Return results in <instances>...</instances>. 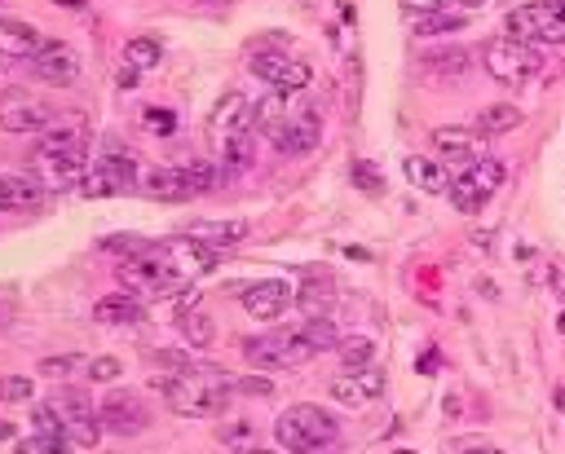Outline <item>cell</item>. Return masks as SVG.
Returning <instances> with one entry per match:
<instances>
[{"label":"cell","instance_id":"obj_1","mask_svg":"<svg viewBox=\"0 0 565 454\" xmlns=\"http://www.w3.org/2000/svg\"><path fill=\"white\" fill-rule=\"evenodd\" d=\"M252 128H256V106L243 93H225L207 119V141L221 176L252 167Z\"/></svg>","mask_w":565,"mask_h":454},{"label":"cell","instance_id":"obj_2","mask_svg":"<svg viewBox=\"0 0 565 454\" xmlns=\"http://www.w3.org/2000/svg\"><path fill=\"white\" fill-rule=\"evenodd\" d=\"M35 172H40L35 181L44 190L84 185V176H88V132H84V123H53L49 132H40Z\"/></svg>","mask_w":565,"mask_h":454},{"label":"cell","instance_id":"obj_3","mask_svg":"<svg viewBox=\"0 0 565 454\" xmlns=\"http://www.w3.org/2000/svg\"><path fill=\"white\" fill-rule=\"evenodd\" d=\"M159 388H163V397H168V406L177 414H185V419H216L230 406L238 383L225 370H216V366H181Z\"/></svg>","mask_w":565,"mask_h":454},{"label":"cell","instance_id":"obj_4","mask_svg":"<svg viewBox=\"0 0 565 454\" xmlns=\"http://www.w3.org/2000/svg\"><path fill=\"white\" fill-rule=\"evenodd\" d=\"M119 282L128 295L137 300H163V295H177L181 287H190V278L168 260V247L163 242H150L141 256H128L119 260Z\"/></svg>","mask_w":565,"mask_h":454},{"label":"cell","instance_id":"obj_5","mask_svg":"<svg viewBox=\"0 0 565 454\" xmlns=\"http://www.w3.org/2000/svg\"><path fill=\"white\" fill-rule=\"evenodd\" d=\"M274 436H278V445L291 450V454H318L322 445H331V441L340 436V423H335L322 406L300 401V406H287V410L278 414Z\"/></svg>","mask_w":565,"mask_h":454},{"label":"cell","instance_id":"obj_6","mask_svg":"<svg viewBox=\"0 0 565 454\" xmlns=\"http://www.w3.org/2000/svg\"><path fill=\"white\" fill-rule=\"evenodd\" d=\"M216 163H172V167H154L141 176V190L150 198H163V203H181V198H194L203 190L216 185Z\"/></svg>","mask_w":565,"mask_h":454},{"label":"cell","instance_id":"obj_7","mask_svg":"<svg viewBox=\"0 0 565 454\" xmlns=\"http://www.w3.org/2000/svg\"><path fill=\"white\" fill-rule=\"evenodd\" d=\"M503 35H512L521 44H565V4H556V0L521 4L503 18Z\"/></svg>","mask_w":565,"mask_h":454},{"label":"cell","instance_id":"obj_8","mask_svg":"<svg viewBox=\"0 0 565 454\" xmlns=\"http://www.w3.org/2000/svg\"><path fill=\"white\" fill-rule=\"evenodd\" d=\"M539 66H543V57H539L534 44H521V40H512V35H499V40L486 44V75L499 79L503 88L525 84Z\"/></svg>","mask_w":565,"mask_h":454},{"label":"cell","instance_id":"obj_9","mask_svg":"<svg viewBox=\"0 0 565 454\" xmlns=\"http://www.w3.org/2000/svg\"><path fill=\"white\" fill-rule=\"evenodd\" d=\"M243 353L256 366H300L305 357H313V344L305 335V326H278L269 335H256L243 344Z\"/></svg>","mask_w":565,"mask_h":454},{"label":"cell","instance_id":"obj_10","mask_svg":"<svg viewBox=\"0 0 565 454\" xmlns=\"http://www.w3.org/2000/svg\"><path fill=\"white\" fill-rule=\"evenodd\" d=\"M141 185V172H137V159L128 154V150H106L93 167H88V176H84V194L88 198H110V194H128V190H137Z\"/></svg>","mask_w":565,"mask_h":454},{"label":"cell","instance_id":"obj_11","mask_svg":"<svg viewBox=\"0 0 565 454\" xmlns=\"http://www.w3.org/2000/svg\"><path fill=\"white\" fill-rule=\"evenodd\" d=\"M503 185V163L499 159H477V163H468V167H459L455 176H450V203L459 207V212H477V207H486V198L494 194Z\"/></svg>","mask_w":565,"mask_h":454},{"label":"cell","instance_id":"obj_12","mask_svg":"<svg viewBox=\"0 0 565 454\" xmlns=\"http://www.w3.org/2000/svg\"><path fill=\"white\" fill-rule=\"evenodd\" d=\"M0 128L4 132H49L53 128V110L31 97L26 88H0Z\"/></svg>","mask_w":565,"mask_h":454},{"label":"cell","instance_id":"obj_13","mask_svg":"<svg viewBox=\"0 0 565 454\" xmlns=\"http://www.w3.org/2000/svg\"><path fill=\"white\" fill-rule=\"evenodd\" d=\"M252 75L265 79V84L278 88V93H296V88H305V84L313 79L309 62H300V57H291V53H282V48H256V53H252Z\"/></svg>","mask_w":565,"mask_h":454},{"label":"cell","instance_id":"obj_14","mask_svg":"<svg viewBox=\"0 0 565 454\" xmlns=\"http://www.w3.org/2000/svg\"><path fill=\"white\" fill-rule=\"evenodd\" d=\"M269 137H274V150L278 154H309L318 145V137H322V119L309 106H291V115Z\"/></svg>","mask_w":565,"mask_h":454},{"label":"cell","instance_id":"obj_15","mask_svg":"<svg viewBox=\"0 0 565 454\" xmlns=\"http://www.w3.org/2000/svg\"><path fill=\"white\" fill-rule=\"evenodd\" d=\"M97 419H102V428H110L119 436H137L146 428V406L128 388H106V397L97 406Z\"/></svg>","mask_w":565,"mask_h":454},{"label":"cell","instance_id":"obj_16","mask_svg":"<svg viewBox=\"0 0 565 454\" xmlns=\"http://www.w3.org/2000/svg\"><path fill=\"white\" fill-rule=\"evenodd\" d=\"M49 406H53L57 419H62V436H66V445H97V436H102V419H93V410H88V401H84L79 392H62V397H53Z\"/></svg>","mask_w":565,"mask_h":454},{"label":"cell","instance_id":"obj_17","mask_svg":"<svg viewBox=\"0 0 565 454\" xmlns=\"http://www.w3.org/2000/svg\"><path fill=\"white\" fill-rule=\"evenodd\" d=\"M31 75L40 79V84H53V88H66V84H75L79 79V57L66 48V44H44L35 57H31Z\"/></svg>","mask_w":565,"mask_h":454},{"label":"cell","instance_id":"obj_18","mask_svg":"<svg viewBox=\"0 0 565 454\" xmlns=\"http://www.w3.org/2000/svg\"><path fill=\"white\" fill-rule=\"evenodd\" d=\"M296 295H291V287L282 282V278H269V282H252L247 291H243V309L252 313V317H260V322H274L287 304H291Z\"/></svg>","mask_w":565,"mask_h":454},{"label":"cell","instance_id":"obj_19","mask_svg":"<svg viewBox=\"0 0 565 454\" xmlns=\"http://www.w3.org/2000/svg\"><path fill=\"white\" fill-rule=\"evenodd\" d=\"M49 190L35 176H18V172H0V212H35L44 207Z\"/></svg>","mask_w":565,"mask_h":454},{"label":"cell","instance_id":"obj_20","mask_svg":"<svg viewBox=\"0 0 565 454\" xmlns=\"http://www.w3.org/2000/svg\"><path fill=\"white\" fill-rule=\"evenodd\" d=\"M384 392V375L380 370H344L331 379V397L344 401V406H362V401H375Z\"/></svg>","mask_w":565,"mask_h":454},{"label":"cell","instance_id":"obj_21","mask_svg":"<svg viewBox=\"0 0 565 454\" xmlns=\"http://www.w3.org/2000/svg\"><path fill=\"white\" fill-rule=\"evenodd\" d=\"M433 145H437V154L450 163V176H455L459 167H468V163L481 159V154H477V137H472L468 128H437V132H433Z\"/></svg>","mask_w":565,"mask_h":454},{"label":"cell","instance_id":"obj_22","mask_svg":"<svg viewBox=\"0 0 565 454\" xmlns=\"http://www.w3.org/2000/svg\"><path fill=\"white\" fill-rule=\"evenodd\" d=\"M49 40H40V31L35 26H26V22H18V18H4L0 22V57H35L40 48H44Z\"/></svg>","mask_w":565,"mask_h":454},{"label":"cell","instance_id":"obj_23","mask_svg":"<svg viewBox=\"0 0 565 454\" xmlns=\"http://www.w3.org/2000/svg\"><path fill=\"white\" fill-rule=\"evenodd\" d=\"M247 234V225L243 220H194L190 229H185V238H194V242H207V247H225V242H238Z\"/></svg>","mask_w":565,"mask_h":454},{"label":"cell","instance_id":"obj_24","mask_svg":"<svg viewBox=\"0 0 565 454\" xmlns=\"http://www.w3.org/2000/svg\"><path fill=\"white\" fill-rule=\"evenodd\" d=\"M402 172H406V181H411V185H419V190H428V194H446V190H450L446 167H437V163H433V159H424V154H411V159L402 163Z\"/></svg>","mask_w":565,"mask_h":454},{"label":"cell","instance_id":"obj_25","mask_svg":"<svg viewBox=\"0 0 565 454\" xmlns=\"http://www.w3.org/2000/svg\"><path fill=\"white\" fill-rule=\"evenodd\" d=\"M296 304H300V313H305V317H331L335 287H331L327 278H313V282H305V287L296 291Z\"/></svg>","mask_w":565,"mask_h":454},{"label":"cell","instance_id":"obj_26","mask_svg":"<svg viewBox=\"0 0 565 454\" xmlns=\"http://www.w3.org/2000/svg\"><path fill=\"white\" fill-rule=\"evenodd\" d=\"M93 317L97 322H137L141 317V300L137 295H106V300H97V309H93Z\"/></svg>","mask_w":565,"mask_h":454},{"label":"cell","instance_id":"obj_27","mask_svg":"<svg viewBox=\"0 0 565 454\" xmlns=\"http://www.w3.org/2000/svg\"><path fill=\"white\" fill-rule=\"evenodd\" d=\"M521 123V110L516 106H486L481 115H477V128L490 137V132H508V128H516Z\"/></svg>","mask_w":565,"mask_h":454},{"label":"cell","instance_id":"obj_28","mask_svg":"<svg viewBox=\"0 0 565 454\" xmlns=\"http://www.w3.org/2000/svg\"><path fill=\"white\" fill-rule=\"evenodd\" d=\"M124 57H128L132 71H150V66L159 62V40H154V35H137V40H128Z\"/></svg>","mask_w":565,"mask_h":454},{"label":"cell","instance_id":"obj_29","mask_svg":"<svg viewBox=\"0 0 565 454\" xmlns=\"http://www.w3.org/2000/svg\"><path fill=\"white\" fill-rule=\"evenodd\" d=\"M181 331H185V339H190V344H199V348H207V344H212V335H216V326H212V317H207L203 309H190V313L181 317Z\"/></svg>","mask_w":565,"mask_h":454},{"label":"cell","instance_id":"obj_30","mask_svg":"<svg viewBox=\"0 0 565 454\" xmlns=\"http://www.w3.org/2000/svg\"><path fill=\"white\" fill-rule=\"evenodd\" d=\"M371 353H375V344L362 339V335L340 339V361H344V370H366V366H371Z\"/></svg>","mask_w":565,"mask_h":454},{"label":"cell","instance_id":"obj_31","mask_svg":"<svg viewBox=\"0 0 565 454\" xmlns=\"http://www.w3.org/2000/svg\"><path fill=\"white\" fill-rule=\"evenodd\" d=\"M468 18L463 13H415V35H437V31H459Z\"/></svg>","mask_w":565,"mask_h":454},{"label":"cell","instance_id":"obj_32","mask_svg":"<svg viewBox=\"0 0 565 454\" xmlns=\"http://www.w3.org/2000/svg\"><path fill=\"white\" fill-rule=\"evenodd\" d=\"M411 13H455V4H463V9H477V4H486V0H402Z\"/></svg>","mask_w":565,"mask_h":454},{"label":"cell","instance_id":"obj_33","mask_svg":"<svg viewBox=\"0 0 565 454\" xmlns=\"http://www.w3.org/2000/svg\"><path fill=\"white\" fill-rule=\"evenodd\" d=\"M221 441L234 445V450H243V454H252V450H256V428H252V423H230V428L221 432Z\"/></svg>","mask_w":565,"mask_h":454},{"label":"cell","instance_id":"obj_34","mask_svg":"<svg viewBox=\"0 0 565 454\" xmlns=\"http://www.w3.org/2000/svg\"><path fill=\"white\" fill-rule=\"evenodd\" d=\"M18 454H66V441H57V436H26V441H18Z\"/></svg>","mask_w":565,"mask_h":454},{"label":"cell","instance_id":"obj_35","mask_svg":"<svg viewBox=\"0 0 565 454\" xmlns=\"http://www.w3.org/2000/svg\"><path fill=\"white\" fill-rule=\"evenodd\" d=\"M26 397H31V379H22V375L0 379V401H26Z\"/></svg>","mask_w":565,"mask_h":454},{"label":"cell","instance_id":"obj_36","mask_svg":"<svg viewBox=\"0 0 565 454\" xmlns=\"http://www.w3.org/2000/svg\"><path fill=\"white\" fill-rule=\"evenodd\" d=\"M353 181H358L366 194H380V190H384V176H380L371 163H353Z\"/></svg>","mask_w":565,"mask_h":454},{"label":"cell","instance_id":"obj_37","mask_svg":"<svg viewBox=\"0 0 565 454\" xmlns=\"http://www.w3.org/2000/svg\"><path fill=\"white\" fill-rule=\"evenodd\" d=\"M88 370H93V379H102V383H106V379H115V375H119V361H115V357H97Z\"/></svg>","mask_w":565,"mask_h":454},{"label":"cell","instance_id":"obj_38","mask_svg":"<svg viewBox=\"0 0 565 454\" xmlns=\"http://www.w3.org/2000/svg\"><path fill=\"white\" fill-rule=\"evenodd\" d=\"M428 66H450V71H463L468 66V57L455 48V53H441V57H428Z\"/></svg>","mask_w":565,"mask_h":454},{"label":"cell","instance_id":"obj_39","mask_svg":"<svg viewBox=\"0 0 565 454\" xmlns=\"http://www.w3.org/2000/svg\"><path fill=\"white\" fill-rule=\"evenodd\" d=\"M40 370H44V375H62V370H75V353H71V357H49V361H40Z\"/></svg>","mask_w":565,"mask_h":454},{"label":"cell","instance_id":"obj_40","mask_svg":"<svg viewBox=\"0 0 565 454\" xmlns=\"http://www.w3.org/2000/svg\"><path fill=\"white\" fill-rule=\"evenodd\" d=\"M146 123H150L154 132H172V115H168V110H146Z\"/></svg>","mask_w":565,"mask_h":454},{"label":"cell","instance_id":"obj_41","mask_svg":"<svg viewBox=\"0 0 565 454\" xmlns=\"http://www.w3.org/2000/svg\"><path fill=\"white\" fill-rule=\"evenodd\" d=\"M243 392H256V397H269V379H238Z\"/></svg>","mask_w":565,"mask_h":454},{"label":"cell","instance_id":"obj_42","mask_svg":"<svg viewBox=\"0 0 565 454\" xmlns=\"http://www.w3.org/2000/svg\"><path fill=\"white\" fill-rule=\"evenodd\" d=\"M459 454H503V450H486V445H477V450H459Z\"/></svg>","mask_w":565,"mask_h":454},{"label":"cell","instance_id":"obj_43","mask_svg":"<svg viewBox=\"0 0 565 454\" xmlns=\"http://www.w3.org/2000/svg\"><path fill=\"white\" fill-rule=\"evenodd\" d=\"M62 9H84V0H57Z\"/></svg>","mask_w":565,"mask_h":454},{"label":"cell","instance_id":"obj_44","mask_svg":"<svg viewBox=\"0 0 565 454\" xmlns=\"http://www.w3.org/2000/svg\"><path fill=\"white\" fill-rule=\"evenodd\" d=\"M13 436V423H0V441H9Z\"/></svg>","mask_w":565,"mask_h":454},{"label":"cell","instance_id":"obj_45","mask_svg":"<svg viewBox=\"0 0 565 454\" xmlns=\"http://www.w3.org/2000/svg\"><path fill=\"white\" fill-rule=\"evenodd\" d=\"M203 4H230V0H203Z\"/></svg>","mask_w":565,"mask_h":454},{"label":"cell","instance_id":"obj_46","mask_svg":"<svg viewBox=\"0 0 565 454\" xmlns=\"http://www.w3.org/2000/svg\"><path fill=\"white\" fill-rule=\"evenodd\" d=\"M556 326H561V331H565V313H561V322H556Z\"/></svg>","mask_w":565,"mask_h":454},{"label":"cell","instance_id":"obj_47","mask_svg":"<svg viewBox=\"0 0 565 454\" xmlns=\"http://www.w3.org/2000/svg\"><path fill=\"white\" fill-rule=\"evenodd\" d=\"M4 66H9V57H0V71H4Z\"/></svg>","mask_w":565,"mask_h":454},{"label":"cell","instance_id":"obj_48","mask_svg":"<svg viewBox=\"0 0 565 454\" xmlns=\"http://www.w3.org/2000/svg\"><path fill=\"white\" fill-rule=\"evenodd\" d=\"M252 454H269V450H252Z\"/></svg>","mask_w":565,"mask_h":454},{"label":"cell","instance_id":"obj_49","mask_svg":"<svg viewBox=\"0 0 565 454\" xmlns=\"http://www.w3.org/2000/svg\"><path fill=\"white\" fill-rule=\"evenodd\" d=\"M402 454H411V450H402Z\"/></svg>","mask_w":565,"mask_h":454}]
</instances>
